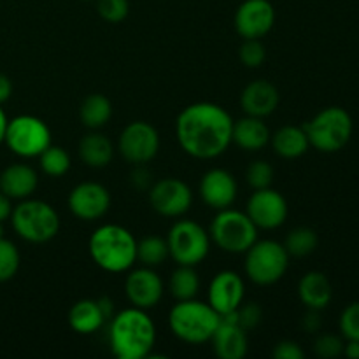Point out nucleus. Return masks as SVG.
<instances>
[{"instance_id": "f257e3e1", "label": "nucleus", "mask_w": 359, "mask_h": 359, "mask_svg": "<svg viewBox=\"0 0 359 359\" xmlns=\"http://www.w3.org/2000/svg\"><path fill=\"white\" fill-rule=\"evenodd\" d=\"M233 119L230 112L212 102H196L179 112L175 119V137L189 156L196 160H214L231 144Z\"/></svg>"}, {"instance_id": "f03ea898", "label": "nucleus", "mask_w": 359, "mask_h": 359, "mask_svg": "<svg viewBox=\"0 0 359 359\" xmlns=\"http://www.w3.org/2000/svg\"><path fill=\"white\" fill-rule=\"evenodd\" d=\"M156 344V326L147 311L130 307L109 321V346L118 359L149 358Z\"/></svg>"}, {"instance_id": "7ed1b4c3", "label": "nucleus", "mask_w": 359, "mask_h": 359, "mask_svg": "<svg viewBox=\"0 0 359 359\" xmlns=\"http://www.w3.org/2000/svg\"><path fill=\"white\" fill-rule=\"evenodd\" d=\"M88 251L98 269L109 273L128 272L137 262V238L121 224H102L88 241Z\"/></svg>"}, {"instance_id": "20e7f679", "label": "nucleus", "mask_w": 359, "mask_h": 359, "mask_svg": "<svg viewBox=\"0 0 359 359\" xmlns=\"http://www.w3.org/2000/svg\"><path fill=\"white\" fill-rule=\"evenodd\" d=\"M219 323L221 316L209 304L196 298L177 302L168 314L170 332L186 344L210 342Z\"/></svg>"}, {"instance_id": "39448f33", "label": "nucleus", "mask_w": 359, "mask_h": 359, "mask_svg": "<svg viewBox=\"0 0 359 359\" xmlns=\"http://www.w3.org/2000/svg\"><path fill=\"white\" fill-rule=\"evenodd\" d=\"M11 223L18 237L30 244H46L60 231V216L44 200H20L11 212Z\"/></svg>"}, {"instance_id": "423d86ee", "label": "nucleus", "mask_w": 359, "mask_h": 359, "mask_svg": "<svg viewBox=\"0 0 359 359\" xmlns=\"http://www.w3.org/2000/svg\"><path fill=\"white\" fill-rule=\"evenodd\" d=\"M353 118L342 107L323 109L304 125L309 144L321 153H337L349 144L353 137Z\"/></svg>"}, {"instance_id": "0eeeda50", "label": "nucleus", "mask_w": 359, "mask_h": 359, "mask_svg": "<svg viewBox=\"0 0 359 359\" xmlns=\"http://www.w3.org/2000/svg\"><path fill=\"white\" fill-rule=\"evenodd\" d=\"M209 235L210 242H214L221 251L230 255H244L258 241V228L245 214V210H235L228 207L217 210L210 223Z\"/></svg>"}, {"instance_id": "6e6552de", "label": "nucleus", "mask_w": 359, "mask_h": 359, "mask_svg": "<svg viewBox=\"0 0 359 359\" xmlns=\"http://www.w3.org/2000/svg\"><path fill=\"white\" fill-rule=\"evenodd\" d=\"M244 270L249 280L258 286H272L279 283L287 272L290 258L284 244L277 241H256L244 252Z\"/></svg>"}, {"instance_id": "1a4fd4ad", "label": "nucleus", "mask_w": 359, "mask_h": 359, "mask_svg": "<svg viewBox=\"0 0 359 359\" xmlns=\"http://www.w3.org/2000/svg\"><path fill=\"white\" fill-rule=\"evenodd\" d=\"M168 255L177 265L196 266L209 256L210 235L202 224L191 219H179L167 235Z\"/></svg>"}, {"instance_id": "9d476101", "label": "nucleus", "mask_w": 359, "mask_h": 359, "mask_svg": "<svg viewBox=\"0 0 359 359\" xmlns=\"http://www.w3.org/2000/svg\"><path fill=\"white\" fill-rule=\"evenodd\" d=\"M4 144L21 158H39V154L51 146V130L41 118L21 114L9 119Z\"/></svg>"}, {"instance_id": "9b49d317", "label": "nucleus", "mask_w": 359, "mask_h": 359, "mask_svg": "<svg viewBox=\"0 0 359 359\" xmlns=\"http://www.w3.org/2000/svg\"><path fill=\"white\" fill-rule=\"evenodd\" d=\"M118 151L128 163L146 165L160 151V135L149 123L132 121L119 135Z\"/></svg>"}, {"instance_id": "f8f14e48", "label": "nucleus", "mask_w": 359, "mask_h": 359, "mask_svg": "<svg viewBox=\"0 0 359 359\" xmlns=\"http://www.w3.org/2000/svg\"><path fill=\"white\" fill-rule=\"evenodd\" d=\"M147 193L153 210L163 217H182L191 209L193 191L181 179H160L153 182Z\"/></svg>"}, {"instance_id": "ddd939ff", "label": "nucleus", "mask_w": 359, "mask_h": 359, "mask_svg": "<svg viewBox=\"0 0 359 359\" xmlns=\"http://www.w3.org/2000/svg\"><path fill=\"white\" fill-rule=\"evenodd\" d=\"M287 212L286 198L273 188L255 189L245 203V214L258 230H277L286 223Z\"/></svg>"}, {"instance_id": "4468645a", "label": "nucleus", "mask_w": 359, "mask_h": 359, "mask_svg": "<svg viewBox=\"0 0 359 359\" xmlns=\"http://www.w3.org/2000/svg\"><path fill=\"white\" fill-rule=\"evenodd\" d=\"M69 209L77 219L97 221L111 209V193L104 184L95 181H84L74 186L69 193Z\"/></svg>"}, {"instance_id": "2eb2a0df", "label": "nucleus", "mask_w": 359, "mask_h": 359, "mask_svg": "<svg viewBox=\"0 0 359 359\" xmlns=\"http://www.w3.org/2000/svg\"><path fill=\"white\" fill-rule=\"evenodd\" d=\"M125 293L132 307L149 311L156 307L163 297V280L151 266H132L125 280Z\"/></svg>"}, {"instance_id": "dca6fc26", "label": "nucleus", "mask_w": 359, "mask_h": 359, "mask_svg": "<svg viewBox=\"0 0 359 359\" xmlns=\"http://www.w3.org/2000/svg\"><path fill=\"white\" fill-rule=\"evenodd\" d=\"M233 21L242 39H263L276 25V9L270 0H244Z\"/></svg>"}, {"instance_id": "f3484780", "label": "nucleus", "mask_w": 359, "mask_h": 359, "mask_svg": "<svg viewBox=\"0 0 359 359\" xmlns=\"http://www.w3.org/2000/svg\"><path fill=\"white\" fill-rule=\"evenodd\" d=\"M245 284L244 279L233 270H221L212 277L209 284V305L223 318L237 311L244 302Z\"/></svg>"}, {"instance_id": "a211bd4d", "label": "nucleus", "mask_w": 359, "mask_h": 359, "mask_svg": "<svg viewBox=\"0 0 359 359\" xmlns=\"http://www.w3.org/2000/svg\"><path fill=\"white\" fill-rule=\"evenodd\" d=\"M200 198L214 210L228 209L237 200L238 186L231 172L224 168H210L200 179Z\"/></svg>"}, {"instance_id": "6ab92c4d", "label": "nucleus", "mask_w": 359, "mask_h": 359, "mask_svg": "<svg viewBox=\"0 0 359 359\" xmlns=\"http://www.w3.org/2000/svg\"><path fill=\"white\" fill-rule=\"evenodd\" d=\"M280 102V93L276 84L266 79H258L249 83L241 93V107L245 116L255 118H269L277 111Z\"/></svg>"}, {"instance_id": "aec40b11", "label": "nucleus", "mask_w": 359, "mask_h": 359, "mask_svg": "<svg viewBox=\"0 0 359 359\" xmlns=\"http://www.w3.org/2000/svg\"><path fill=\"white\" fill-rule=\"evenodd\" d=\"M212 349L219 359H242L249 349L248 332L228 318H221L219 326L214 332Z\"/></svg>"}, {"instance_id": "412c9836", "label": "nucleus", "mask_w": 359, "mask_h": 359, "mask_svg": "<svg viewBox=\"0 0 359 359\" xmlns=\"http://www.w3.org/2000/svg\"><path fill=\"white\" fill-rule=\"evenodd\" d=\"M39 186V175L35 168L27 163H13L0 174V191L11 200L30 198Z\"/></svg>"}, {"instance_id": "4be33fe9", "label": "nucleus", "mask_w": 359, "mask_h": 359, "mask_svg": "<svg viewBox=\"0 0 359 359\" xmlns=\"http://www.w3.org/2000/svg\"><path fill=\"white\" fill-rule=\"evenodd\" d=\"M298 298L302 304L312 311H325L333 298V287L328 277L323 272H307L298 283Z\"/></svg>"}, {"instance_id": "5701e85b", "label": "nucleus", "mask_w": 359, "mask_h": 359, "mask_svg": "<svg viewBox=\"0 0 359 359\" xmlns=\"http://www.w3.org/2000/svg\"><path fill=\"white\" fill-rule=\"evenodd\" d=\"M270 130L262 118L244 116L238 121H233L231 142L237 144L242 151H262L266 144H270Z\"/></svg>"}, {"instance_id": "b1692460", "label": "nucleus", "mask_w": 359, "mask_h": 359, "mask_svg": "<svg viewBox=\"0 0 359 359\" xmlns=\"http://www.w3.org/2000/svg\"><path fill=\"white\" fill-rule=\"evenodd\" d=\"M270 146L277 156L284 158V160H297L307 153L311 144H309V137L304 126L286 125L280 126L270 135Z\"/></svg>"}, {"instance_id": "393cba45", "label": "nucleus", "mask_w": 359, "mask_h": 359, "mask_svg": "<svg viewBox=\"0 0 359 359\" xmlns=\"http://www.w3.org/2000/svg\"><path fill=\"white\" fill-rule=\"evenodd\" d=\"M81 161L90 168H104L114 158V144L98 130H91L79 140L77 147Z\"/></svg>"}, {"instance_id": "a878e982", "label": "nucleus", "mask_w": 359, "mask_h": 359, "mask_svg": "<svg viewBox=\"0 0 359 359\" xmlns=\"http://www.w3.org/2000/svg\"><path fill=\"white\" fill-rule=\"evenodd\" d=\"M69 326L79 335H91L107 323L98 300L84 298L76 302L69 311Z\"/></svg>"}, {"instance_id": "bb28decb", "label": "nucleus", "mask_w": 359, "mask_h": 359, "mask_svg": "<svg viewBox=\"0 0 359 359\" xmlns=\"http://www.w3.org/2000/svg\"><path fill=\"white\" fill-rule=\"evenodd\" d=\"M79 118L88 130L104 128L112 118V102L102 93L88 95L79 107Z\"/></svg>"}, {"instance_id": "cd10ccee", "label": "nucleus", "mask_w": 359, "mask_h": 359, "mask_svg": "<svg viewBox=\"0 0 359 359\" xmlns=\"http://www.w3.org/2000/svg\"><path fill=\"white\" fill-rule=\"evenodd\" d=\"M168 290L177 302L196 298L200 291V277L195 266L177 265V269L172 272L170 280H168Z\"/></svg>"}, {"instance_id": "c85d7f7f", "label": "nucleus", "mask_w": 359, "mask_h": 359, "mask_svg": "<svg viewBox=\"0 0 359 359\" xmlns=\"http://www.w3.org/2000/svg\"><path fill=\"white\" fill-rule=\"evenodd\" d=\"M167 258H170L167 238L160 235H147L137 242V259L144 266L154 269V266H160Z\"/></svg>"}, {"instance_id": "c756f323", "label": "nucleus", "mask_w": 359, "mask_h": 359, "mask_svg": "<svg viewBox=\"0 0 359 359\" xmlns=\"http://www.w3.org/2000/svg\"><path fill=\"white\" fill-rule=\"evenodd\" d=\"M318 233L309 226L294 228L287 233L286 241H284V248L291 258H305V256L312 255L318 249Z\"/></svg>"}, {"instance_id": "7c9ffc66", "label": "nucleus", "mask_w": 359, "mask_h": 359, "mask_svg": "<svg viewBox=\"0 0 359 359\" xmlns=\"http://www.w3.org/2000/svg\"><path fill=\"white\" fill-rule=\"evenodd\" d=\"M39 163H41L42 172L46 175H49V177H62V175H65L70 170L72 161H70V154L63 147L51 144V146H48L39 154Z\"/></svg>"}, {"instance_id": "2f4dec72", "label": "nucleus", "mask_w": 359, "mask_h": 359, "mask_svg": "<svg viewBox=\"0 0 359 359\" xmlns=\"http://www.w3.org/2000/svg\"><path fill=\"white\" fill-rule=\"evenodd\" d=\"M20 251L7 238H0V283L13 279L20 270Z\"/></svg>"}, {"instance_id": "473e14b6", "label": "nucleus", "mask_w": 359, "mask_h": 359, "mask_svg": "<svg viewBox=\"0 0 359 359\" xmlns=\"http://www.w3.org/2000/svg\"><path fill=\"white\" fill-rule=\"evenodd\" d=\"M223 318L231 319V321L237 323L241 328H244L245 332H251V330H255L256 326L262 323L263 311L258 304H255V302H248V304L242 302V304L238 305L237 311L230 312V314L223 316Z\"/></svg>"}, {"instance_id": "72a5a7b5", "label": "nucleus", "mask_w": 359, "mask_h": 359, "mask_svg": "<svg viewBox=\"0 0 359 359\" xmlns=\"http://www.w3.org/2000/svg\"><path fill=\"white\" fill-rule=\"evenodd\" d=\"M241 56L242 65L248 67V69H258L265 63L266 60V49L265 44L262 42V39H244L241 46Z\"/></svg>"}, {"instance_id": "f704fd0d", "label": "nucleus", "mask_w": 359, "mask_h": 359, "mask_svg": "<svg viewBox=\"0 0 359 359\" xmlns=\"http://www.w3.org/2000/svg\"><path fill=\"white\" fill-rule=\"evenodd\" d=\"M245 181L252 189L270 188L273 182V167L269 161L256 160L245 170Z\"/></svg>"}, {"instance_id": "c9c22d12", "label": "nucleus", "mask_w": 359, "mask_h": 359, "mask_svg": "<svg viewBox=\"0 0 359 359\" xmlns=\"http://www.w3.org/2000/svg\"><path fill=\"white\" fill-rule=\"evenodd\" d=\"M100 18L107 23H121L130 13L128 0H95Z\"/></svg>"}, {"instance_id": "e433bc0d", "label": "nucleus", "mask_w": 359, "mask_h": 359, "mask_svg": "<svg viewBox=\"0 0 359 359\" xmlns=\"http://www.w3.org/2000/svg\"><path fill=\"white\" fill-rule=\"evenodd\" d=\"M344 342L342 337L332 335V333H326V335H321L314 344V353L316 356L323 359H333L339 358L344 354Z\"/></svg>"}, {"instance_id": "4c0bfd02", "label": "nucleus", "mask_w": 359, "mask_h": 359, "mask_svg": "<svg viewBox=\"0 0 359 359\" xmlns=\"http://www.w3.org/2000/svg\"><path fill=\"white\" fill-rule=\"evenodd\" d=\"M340 332L346 340H359V302H353L340 316Z\"/></svg>"}, {"instance_id": "58836bf2", "label": "nucleus", "mask_w": 359, "mask_h": 359, "mask_svg": "<svg viewBox=\"0 0 359 359\" xmlns=\"http://www.w3.org/2000/svg\"><path fill=\"white\" fill-rule=\"evenodd\" d=\"M272 356L276 359H304L305 353L293 340H283L273 347Z\"/></svg>"}, {"instance_id": "ea45409f", "label": "nucleus", "mask_w": 359, "mask_h": 359, "mask_svg": "<svg viewBox=\"0 0 359 359\" xmlns=\"http://www.w3.org/2000/svg\"><path fill=\"white\" fill-rule=\"evenodd\" d=\"M130 182H132V186L135 189L149 191V188L153 186V174L144 165H135L133 172L130 174Z\"/></svg>"}, {"instance_id": "a19ab883", "label": "nucleus", "mask_w": 359, "mask_h": 359, "mask_svg": "<svg viewBox=\"0 0 359 359\" xmlns=\"http://www.w3.org/2000/svg\"><path fill=\"white\" fill-rule=\"evenodd\" d=\"M321 316H319V311H312V309H309L307 314L304 316V319H302V326H304V330L307 333H318L319 330H321Z\"/></svg>"}, {"instance_id": "79ce46f5", "label": "nucleus", "mask_w": 359, "mask_h": 359, "mask_svg": "<svg viewBox=\"0 0 359 359\" xmlns=\"http://www.w3.org/2000/svg\"><path fill=\"white\" fill-rule=\"evenodd\" d=\"M13 95V83L6 74H0V105L6 104Z\"/></svg>"}, {"instance_id": "37998d69", "label": "nucleus", "mask_w": 359, "mask_h": 359, "mask_svg": "<svg viewBox=\"0 0 359 359\" xmlns=\"http://www.w3.org/2000/svg\"><path fill=\"white\" fill-rule=\"evenodd\" d=\"M11 212H13V200L0 191V223L9 219Z\"/></svg>"}, {"instance_id": "c03bdc74", "label": "nucleus", "mask_w": 359, "mask_h": 359, "mask_svg": "<svg viewBox=\"0 0 359 359\" xmlns=\"http://www.w3.org/2000/svg\"><path fill=\"white\" fill-rule=\"evenodd\" d=\"M98 305H100L102 312H104L105 319L107 321H111V318L114 316V304H112V300L109 297H102L98 298Z\"/></svg>"}, {"instance_id": "a18cd8bd", "label": "nucleus", "mask_w": 359, "mask_h": 359, "mask_svg": "<svg viewBox=\"0 0 359 359\" xmlns=\"http://www.w3.org/2000/svg\"><path fill=\"white\" fill-rule=\"evenodd\" d=\"M344 356L349 359H359V340H347L344 346Z\"/></svg>"}, {"instance_id": "49530a36", "label": "nucleus", "mask_w": 359, "mask_h": 359, "mask_svg": "<svg viewBox=\"0 0 359 359\" xmlns=\"http://www.w3.org/2000/svg\"><path fill=\"white\" fill-rule=\"evenodd\" d=\"M7 123H9V119H7V116H6V112H4V109L0 107V146H2L4 139H6Z\"/></svg>"}, {"instance_id": "de8ad7c7", "label": "nucleus", "mask_w": 359, "mask_h": 359, "mask_svg": "<svg viewBox=\"0 0 359 359\" xmlns=\"http://www.w3.org/2000/svg\"><path fill=\"white\" fill-rule=\"evenodd\" d=\"M0 238H4V228H2V223H0Z\"/></svg>"}, {"instance_id": "09e8293b", "label": "nucleus", "mask_w": 359, "mask_h": 359, "mask_svg": "<svg viewBox=\"0 0 359 359\" xmlns=\"http://www.w3.org/2000/svg\"><path fill=\"white\" fill-rule=\"evenodd\" d=\"M83 2H95V0H83Z\"/></svg>"}]
</instances>
